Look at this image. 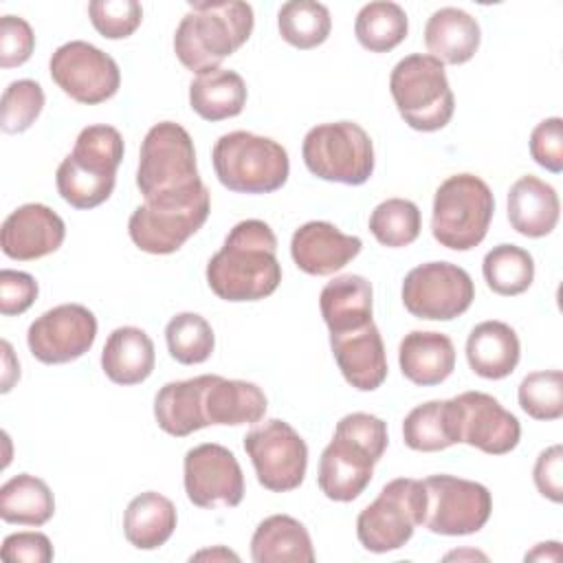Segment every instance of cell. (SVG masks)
Here are the masks:
<instances>
[{"label": "cell", "instance_id": "cell-39", "mask_svg": "<svg viewBox=\"0 0 563 563\" xmlns=\"http://www.w3.org/2000/svg\"><path fill=\"white\" fill-rule=\"evenodd\" d=\"M165 341L169 356L183 365L205 363L216 347L213 330L198 312L174 314L165 325Z\"/></svg>", "mask_w": 563, "mask_h": 563}, {"label": "cell", "instance_id": "cell-15", "mask_svg": "<svg viewBox=\"0 0 563 563\" xmlns=\"http://www.w3.org/2000/svg\"><path fill=\"white\" fill-rule=\"evenodd\" d=\"M183 484L198 508H235L244 497V475L238 457L222 444L205 442L185 453Z\"/></svg>", "mask_w": 563, "mask_h": 563}, {"label": "cell", "instance_id": "cell-33", "mask_svg": "<svg viewBox=\"0 0 563 563\" xmlns=\"http://www.w3.org/2000/svg\"><path fill=\"white\" fill-rule=\"evenodd\" d=\"M55 512L48 484L31 473H20L0 486V519L18 526H44Z\"/></svg>", "mask_w": 563, "mask_h": 563}, {"label": "cell", "instance_id": "cell-47", "mask_svg": "<svg viewBox=\"0 0 563 563\" xmlns=\"http://www.w3.org/2000/svg\"><path fill=\"white\" fill-rule=\"evenodd\" d=\"M532 479L537 490L545 499L561 504L563 499V446L561 444H552L539 453L532 468Z\"/></svg>", "mask_w": 563, "mask_h": 563}, {"label": "cell", "instance_id": "cell-2", "mask_svg": "<svg viewBox=\"0 0 563 563\" xmlns=\"http://www.w3.org/2000/svg\"><path fill=\"white\" fill-rule=\"evenodd\" d=\"M255 15L249 2L209 0L191 2L174 33V53L180 64L200 75L220 68L253 33Z\"/></svg>", "mask_w": 563, "mask_h": 563}, {"label": "cell", "instance_id": "cell-38", "mask_svg": "<svg viewBox=\"0 0 563 563\" xmlns=\"http://www.w3.org/2000/svg\"><path fill=\"white\" fill-rule=\"evenodd\" d=\"M367 227L378 244L387 249H402L418 240L422 218L416 202L407 198H387L374 207Z\"/></svg>", "mask_w": 563, "mask_h": 563}, {"label": "cell", "instance_id": "cell-36", "mask_svg": "<svg viewBox=\"0 0 563 563\" xmlns=\"http://www.w3.org/2000/svg\"><path fill=\"white\" fill-rule=\"evenodd\" d=\"M482 273L493 292L515 297L532 286L534 260L517 244H497L484 255Z\"/></svg>", "mask_w": 563, "mask_h": 563}, {"label": "cell", "instance_id": "cell-30", "mask_svg": "<svg viewBox=\"0 0 563 563\" xmlns=\"http://www.w3.org/2000/svg\"><path fill=\"white\" fill-rule=\"evenodd\" d=\"M264 413L266 396L255 383L216 376L205 391V416L209 424H255Z\"/></svg>", "mask_w": 563, "mask_h": 563}, {"label": "cell", "instance_id": "cell-42", "mask_svg": "<svg viewBox=\"0 0 563 563\" xmlns=\"http://www.w3.org/2000/svg\"><path fill=\"white\" fill-rule=\"evenodd\" d=\"M88 15L97 33L108 40H123L141 26L143 7L136 0H92Z\"/></svg>", "mask_w": 563, "mask_h": 563}, {"label": "cell", "instance_id": "cell-5", "mask_svg": "<svg viewBox=\"0 0 563 563\" xmlns=\"http://www.w3.org/2000/svg\"><path fill=\"white\" fill-rule=\"evenodd\" d=\"M218 180L235 194H271L286 185L290 161L268 136L235 130L222 134L211 152Z\"/></svg>", "mask_w": 563, "mask_h": 563}, {"label": "cell", "instance_id": "cell-14", "mask_svg": "<svg viewBox=\"0 0 563 563\" xmlns=\"http://www.w3.org/2000/svg\"><path fill=\"white\" fill-rule=\"evenodd\" d=\"M48 70L51 79L64 95L86 106L108 101L121 86V70L117 62L84 40H73L55 48Z\"/></svg>", "mask_w": 563, "mask_h": 563}, {"label": "cell", "instance_id": "cell-29", "mask_svg": "<svg viewBox=\"0 0 563 563\" xmlns=\"http://www.w3.org/2000/svg\"><path fill=\"white\" fill-rule=\"evenodd\" d=\"M319 308L330 334L358 330L372 321V284L363 275H339L323 286Z\"/></svg>", "mask_w": 563, "mask_h": 563}, {"label": "cell", "instance_id": "cell-8", "mask_svg": "<svg viewBox=\"0 0 563 563\" xmlns=\"http://www.w3.org/2000/svg\"><path fill=\"white\" fill-rule=\"evenodd\" d=\"M301 156L310 174L328 183L363 185L374 172V143L354 121L310 128L301 143Z\"/></svg>", "mask_w": 563, "mask_h": 563}, {"label": "cell", "instance_id": "cell-20", "mask_svg": "<svg viewBox=\"0 0 563 563\" xmlns=\"http://www.w3.org/2000/svg\"><path fill=\"white\" fill-rule=\"evenodd\" d=\"M363 249L361 238L339 231L323 220L301 224L290 238V255L299 271L308 275H332L350 264Z\"/></svg>", "mask_w": 563, "mask_h": 563}, {"label": "cell", "instance_id": "cell-41", "mask_svg": "<svg viewBox=\"0 0 563 563\" xmlns=\"http://www.w3.org/2000/svg\"><path fill=\"white\" fill-rule=\"evenodd\" d=\"M44 108V90L33 79H15L2 92L0 128L7 134L26 132Z\"/></svg>", "mask_w": 563, "mask_h": 563}, {"label": "cell", "instance_id": "cell-50", "mask_svg": "<svg viewBox=\"0 0 563 563\" xmlns=\"http://www.w3.org/2000/svg\"><path fill=\"white\" fill-rule=\"evenodd\" d=\"M198 561V559H211V561H240V556L235 554V552H231V550H227L224 545H216L213 550H200V552H196L194 556H191V561Z\"/></svg>", "mask_w": 563, "mask_h": 563}, {"label": "cell", "instance_id": "cell-40", "mask_svg": "<svg viewBox=\"0 0 563 563\" xmlns=\"http://www.w3.org/2000/svg\"><path fill=\"white\" fill-rule=\"evenodd\" d=\"M519 407L534 420H559L563 416V374L561 369L530 372L519 383Z\"/></svg>", "mask_w": 563, "mask_h": 563}, {"label": "cell", "instance_id": "cell-49", "mask_svg": "<svg viewBox=\"0 0 563 563\" xmlns=\"http://www.w3.org/2000/svg\"><path fill=\"white\" fill-rule=\"evenodd\" d=\"M559 559H561V543L559 541L537 543L534 550L526 554V561H559Z\"/></svg>", "mask_w": 563, "mask_h": 563}, {"label": "cell", "instance_id": "cell-16", "mask_svg": "<svg viewBox=\"0 0 563 563\" xmlns=\"http://www.w3.org/2000/svg\"><path fill=\"white\" fill-rule=\"evenodd\" d=\"M97 339V317L81 303H59L42 312L26 330L31 354L46 365L81 358Z\"/></svg>", "mask_w": 563, "mask_h": 563}, {"label": "cell", "instance_id": "cell-37", "mask_svg": "<svg viewBox=\"0 0 563 563\" xmlns=\"http://www.w3.org/2000/svg\"><path fill=\"white\" fill-rule=\"evenodd\" d=\"M277 29L284 42L308 51L323 44L332 29V18L325 4L314 0H290L277 13Z\"/></svg>", "mask_w": 563, "mask_h": 563}, {"label": "cell", "instance_id": "cell-7", "mask_svg": "<svg viewBox=\"0 0 563 563\" xmlns=\"http://www.w3.org/2000/svg\"><path fill=\"white\" fill-rule=\"evenodd\" d=\"M493 213L490 187L475 174H455L435 189L431 233L451 251H471L486 238Z\"/></svg>", "mask_w": 563, "mask_h": 563}, {"label": "cell", "instance_id": "cell-23", "mask_svg": "<svg viewBox=\"0 0 563 563\" xmlns=\"http://www.w3.org/2000/svg\"><path fill=\"white\" fill-rule=\"evenodd\" d=\"M398 365L413 385H440L455 369L453 341L442 332L411 330L398 345Z\"/></svg>", "mask_w": 563, "mask_h": 563}, {"label": "cell", "instance_id": "cell-25", "mask_svg": "<svg viewBox=\"0 0 563 563\" xmlns=\"http://www.w3.org/2000/svg\"><path fill=\"white\" fill-rule=\"evenodd\" d=\"M521 356L517 332L497 319L477 323L466 339V361L471 369L488 380L506 378Z\"/></svg>", "mask_w": 563, "mask_h": 563}, {"label": "cell", "instance_id": "cell-24", "mask_svg": "<svg viewBox=\"0 0 563 563\" xmlns=\"http://www.w3.org/2000/svg\"><path fill=\"white\" fill-rule=\"evenodd\" d=\"M561 213L556 189L528 174L512 183L508 191V222L526 238H543L554 231Z\"/></svg>", "mask_w": 563, "mask_h": 563}, {"label": "cell", "instance_id": "cell-3", "mask_svg": "<svg viewBox=\"0 0 563 563\" xmlns=\"http://www.w3.org/2000/svg\"><path fill=\"white\" fill-rule=\"evenodd\" d=\"M123 136L112 125L84 128L55 172L57 194L75 209H95L110 198L123 161Z\"/></svg>", "mask_w": 563, "mask_h": 563}, {"label": "cell", "instance_id": "cell-48", "mask_svg": "<svg viewBox=\"0 0 563 563\" xmlns=\"http://www.w3.org/2000/svg\"><path fill=\"white\" fill-rule=\"evenodd\" d=\"M18 378H20V363L13 356L11 343L2 341V394L11 391V387Z\"/></svg>", "mask_w": 563, "mask_h": 563}, {"label": "cell", "instance_id": "cell-51", "mask_svg": "<svg viewBox=\"0 0 563 563\" xmlns=\"http://www.w3.org/2000/svg\"><path fill=\"white\" fill-rule=\"evenodd\" d=\"M462 556H475V559H486L484 554H479V552H451V554H446L444 559H462Z\"/></svg>", "mask_w": 563, "mask_h": 563}, {"label": "cell", "instance_id": "cell-35", "mask_svg": "<svg viewBox=\"0 0 563 563\" xmlns=\"http://www.w3.org/2000/svg\"><path fill=\"white\" fill-rule=\"evenodd\" d=\"M407 31L409 20L405 9L387 0H376L361 7L354 22V35L369 53H387L396 48L407 37Z\"/></svg>", "mask_w": 563, "mask_h": 563}, {"label": "cell", "instance_id": "cell-4", "mask_svg": "<svg viewBox=\"0 0 563 563\" xmlns=\"http://www.w3.org/2000/svg\"><path fill=\"white\" fill-rule=\"evenodd\" d=\"M202 185L189 132L174 121L152 125L141 143L136 169V187L143 198L187 196Z\"/></svg>", "mask_w": 563, "mask_h": 563}, {"label": "cell", "instance_id": "cell-6", "mask_svg": "<svg viewBox=\"0 0 563 563\" xmlns=\"http://www.w3.org/2000/svg\"><path fill=\"white\" fill-rule=\"evenodd\" d=\"M389 92L398 114L418 132L442 130L455 110L444 64L429 53L402 57L389 75Z\"/></svg>", "mask_w": 563, "mask_h": 563}, {"label": "cell", "instance_id": "cell-46", "mask_svg": "<svg viewBox=\"0 0 563 563\" xmlns=\"http://www.w3.org/2000/svg\"><path fill=\"white\" fill-rule=\"evenodd\" d=\"M53 545L44 532H13L4 537L0 556L7 563H48L53 561Z\"/></svg>", "mask_w": 563, "mask_h": 563}, {"label": "cell", "instance_id": "cell-44", "mask_svg": "<svg viewBox=\"0 0 563 563\" xmlns=\"http://www.w3.org/2000/svg\"><path fill=\"white\" fill-rule=\"evenodd\" d=\"M530 156L552 174L563 172V119L550 117L534 125L530 134Z\"/></svg>", "mask_w": 563, "mask_h": 563}, {"label": "cell", "instance_id": "cell-18", "mask_svg": "<svg viewBox=\"0 0 563 563\" xmlns=\"http://www.w3.org/2000/svg\"><path fill=\"white\" fill-rule=\"evenodd\" d=\"M66 238L64 220L42 202H26L11 211L0 231L2 253L18 262H31L55 253Z\"/></svg>", "mask_w": 563, "mask_h": 563}, {"label": "cell", "instance_id": "cell-11", "mask_svg": "<svg viewBox=\"0 0 563 563\" xmlns=\"http://www.w3.org/2000/svg\"><path fill=\"white\" fill-rule=\"evenodd\" d=\"M424 486V517L422 526L433 534L464 537L479 532L490 512V490L473 479L455 475H429Z\"/></svg>", "mask_w": 563, "mask_h": 563}, {"label": "cell", "instance_id": "cell-28", "mask_svg": "<svg viewBox=\"0 0 563 563\" xmlns=\"http://www.w3.org/2000/svg\"><path fill=\"white\" fill-rule=\"evenodd\" d=\"M255 563H312L314 548L306 526L290 515H271L251 537Z\"/></svg>", "mask_w": 563, "mask_h": 563}, {"label": "cell", "instance_id": "cell-34", "mask_svg": "<svg viewBox=\"0 0 563 563\" xmlns=\"http://www.w3.org/2000/svg\"><path fill=\"white\" fill-rule=\"evenodd\" d=\"M402 440L409 449L433 453L457 444L451 398L413 407L402 420Z\"/></svg>", "mask_w": 563, "mask_h": 563}, {"label": "cell", "instance_id": "cell-32", "mask_svg": "<svg viewBox=\"0 0 563 563\" xmlns=\"http://www.w3.org/2000/svg\"><path fill=\"white\" fill-rule=\"evenodd\" d=\"M189 106L205 121L238 117L246 106V84L235 70H205L189 84Z\"/></svg>", "mask_w": 563, "mask_h": 563}, {"label": "cell", "instance_id": "cell-22", "mask_svg": "<svg viewBox=\"0 0 563 563\" xmlns=\"http://www.w3.org/2000/svg\"><path fill=\"white\" fill-rule=\"evenodd\" d=\"M216 376L218 374H200L163 385L154 396L156 424L174 438H185L209 427L205 416V391Z\"/></svg>", "mask_w": 563, "mask_h": 563}, {"label": "cell", "instance_id": "cell-1", "mask_svg": "<svg viewBox=\"0 0 563 563\" xmlns=\"http://www.w3.org/2000/svg\"><path fill=\"white\" fill-rule=\"evenodd\" d=\"M207 284L224 301H260L282 282L277 238L264 220H242L207 262Z\"/></svg>", "mask_w": 563, "mask_h": 563}, {"label": "cell", "instance_id": "cell-17", "mask_svg": "<svg viewBox=\"0 0 563 563\" xmlns=\"http://www.w3.org/2000/svg\"><path fill=\"white\" fill-rule=\"evenodd\" d=\"M457 442L475 446L488 455L510 453L521 438V424L515 413L484 391H464L451 398Z\"/></svg>", "mask_w": 563, "mask_h": 563}, {"label": "cell", "instance_id": "cell-13", "mask_svg": "<svg viewBox=\"0 0 563 563\" xmlns=\"http://www.w3.org/2000/svg\"><path fill=\"white\" fill-rule=\"evenodd\" d=\"M244 451L266 490L288 493L301 486L308 468V446L286 420L271 418L255 424L244 435Z\"/></svg>", "mask_w": 563, "mask_h": 563}, {"label": "cell", "instance_id": "cell-45", "mask_svg": "<svg viewBox=\"0 0 563 563\" xmlns=\"http://www.w3.org/2000/svg\"><path fill=\"white\" fill-rule=\"evenodd\" d=\"M37 292L40 288L33 275L13 268L0 271V312L4 317L26 312L37 299Z\"/></svg>", "mask_w": 563, "mask_h": 563}, {"label": "cell", "instance_id": "cell-19", "mask_svg": "<svg viewBox=\"0 0 563 563\" xmlns=\"http://www.w3.org/2000/svg\"><path fill=\"white\" fill-rule=\"evenodd\" d=\"M376 462L363 444L334 431L319 457L317 484L332 501H354L369 486Z\"/></svg>", "mask_w": 563, "mask_h": 563}, {"label": "cell", "instance_id": "cell-31", "mask_svg": "<svg viewBox=\"0 0 563 563\" xmlns=\"http://www.w3.org/2000/svg\"><path fill=\"white\" fill-rule=\"evenodd\" d=\"M176 506L156 490L136 495L123 512V534L139 550H156L176 530Z\"/></svg>", "mask_w": 563, "mask_h": 563}, {"label": "cell", "instance_id": "cell-27", "mask_svg": "<svg viewBox=\"0 0 563 563\" xmlns=\"http://www.w3.org/2000/svg\"><path fill=\"white\" fill-rule=\"evenodd\" d=\"M156 363L150 334L134 325L110 332L101 352V369L117 385H139L150 378Z\"/></svg>", "mask_w": 563, "mask_h": 563}, {"label": "cell", "instance_id": "cell-9", "mask_svg": "<svg viewBox=\"0 0 563 563\" xmlns=\"http://www.w3.org/2000/svg\"><path fill=\"white\" fill-rule=\"evenodd\" d=\"M209 211L211 198L205 185L187 196L145 200L132 211L128 233L141 251L169 255L207 222Z\"/></svg>", "mask_w": 563, "mask_h": 563}, {"label": "cell", "instance_id": "cell-21", "mask_svg": "<svg viewBox=\"0 0 563 563\" xmlns=\"http://www.w3.org/2000/svg\"><path fill=\"white\" fill-rule=\"evenodd\" d=\"M330 347L343 378L358 391H374L387 378V356L374 321L358 330L330 334Z\"/></svg>", "mask_w": 563, "mask_h": 563}, {"label": "cell", "instance_id": "cell-12", "mask_svg": "<svg viewBox=\"0 0 563 563\" xmlns=\"http://www.w3.org/2000/svg\"><path fill=\"white\" fill-rule=\"evenodd\" d=\"M400 297L416 319L451 321L471 308L475 284L457 264L427 262L405 275Z\"/></svg>", "mask_w": 563, "mask_h": 563}, {"label": "cell", "instance_id": "cell-43", "mask_svg": "<svg viewBox=\"0 0 563 563\" xmlns=\"http://www.w3.org/2000/svg\"><path fill=\"white\" fill-rule=\"evenodd\" d=\"M35 48V33L24 18H0V66L13 68L29 62Z\"/></svg>", "mask_w": 563, "mask_h": 563}, {"label": "cell", "instance_id": "cell-10", "mask_svg": "<svg viewBox=\"0 0 563 563\" xmlns=\"http://www.w3.org/2000/svg\"><path fill=\"white\" fill-rule=\"evenodd\" d=\"M424 517L422 479L396 477L383 486L378 497L356 517V537L369 552L400 550Z\"/></svg>", "mask_w": 563, "mask_h": 563}, {"label": "cell", "instance_id": "cell-26", "mask_svg": "<svg viewBox=\"0 0 563 563\" xmlns=\"http://www.w3.org/2000/svg\"><path fill=\"white\" fill-rule=\"evenodd\" d=\"M482 31L477 20L457 9L444 7L431 13L424 26V46L442 64H466L479 48Z\"/></svg>", "mask_w": 563, "mask_h": 563}]
</instances>
